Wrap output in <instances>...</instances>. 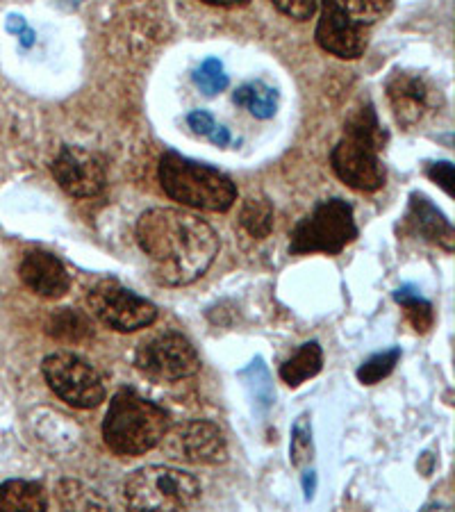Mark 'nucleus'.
Instances as JSON below:
<instances>
[{"label":"nucleus","instance_id":"cd10ccee","mask_svg":"<svg viewBox=\"0 0 455 512\" xmlns=\"http://www.w3.org/2000/svg\"><path fill=\"white\" fill-rule=\"evenodd\" d=\"M271 3L276 5L280 12L287 14L289 19H296V21L310 19L319 7V0H271Z\"/></svg>","mask_w":455,"mask_h":512},{"label":"nucleus","instance_id":"412c9836","mask_svg":"<svg viewBox=\"0 0 455 512\" xmlns=\"http://www.w3.org/2000/svg\"><path fill=\"white\" fill-rule=\"evenodd\" d=\"M319 3L330 5L339 14H344L346 19L367 28L383 19L392 7V0H319Z\"/></svg>","mask_w":455,"mask_h":512},{"label":"nucleus","instance_id":"6ab92c4d","mask_svg":"<svg viewBox=\"0 0 455 512\" xmlns=\"http://www.w3.org/2000/svg\"><path fill=\"white\" fill-rule=\"evenodd\" d=\"M233 101L239 107H246L255 119H262V121L271 119L278 110V92L273 87L264 85L262 80L248 82V85L239 87L233 96Z\"/></svg>","mask_w":455,"mask_h":512},{"label":"nucleus","instance_id":"ddd939ff","mask_svg":"<svg viewBox=\"0 0 455 512\" xmlns=\"http://www.w3.org/2000/svg\"><path fill=\"white\" fill-rule=\"evenodd\" d=\"M317 44L324 48L326 53L342 57V60H355L369 44V28L360 26L346 19L333 7L321 3V16L317 23Z\"/></svg>","mask_w":455,"mask_h":512},{"label":"nucleus","instance_id":"c756f323","mask_svg":"<svg viewBox=\"0 0 455 512\" xmlns=\"http://www.w3.org/2000/svg\"><path fill=\"white\" fill-rule=\"evenodd\" d=\"M187 123H189V128H192L196 135H201V137H208L210 132L214 130V126H217V121L212 119V114L203 112V110H196V112L189 114Z\"/></svg>","mask_w":455,"mask_h":512},{"label":"nucleus","instance_id":"b1692460","mask_svg":"<svg viewBox=\"0 0 455 512\" xmlns=\"http://www.w3.org/2000/svg\"><path fill=\"white\" fill-rule=\"evenodd\" d=\"M401 358V351L392 346V349H387L383 353H376L371 355L367 362H362L360 369H358V381L362 385H376L387 378L394 371L396 362Z\"/></svg>","mask_w":455,"mask_h":512},{"label":"nucleus","instance_id":"393cba45","mask_svg":"<svg viewBox=\"0 0 455 512\" xmlns=\"http://www.w3.org/2000/svg\"><path fill=\"white\" fill-rule=\"evenodd\" d=\"M289 460L294 467H303L312 460V426L310 417L301 415L292 428V444H289Z\"/></svg>","mask_w":455,"mask_h":512},{"label":"nucleus","instance_id":"f3484780","mask_svg":"<svg viewBox=\"0 0 455 512\" xmlns=\"http://www.w3.org/2000/svg\"><path fill=\"white\" fill-rule=\"evenodd\" d=\"M0 510L44 512L48 510V497L35 481H5L0 483Z\"/></svg>","mask_w":455,"mask_h":512},{"label":"nucleus","instance_id":"6e6552de","mask_svg":"<svg viewBox=\"0 0 455 512\" xmlns=\"http://www.w3.org/2000/svg\"><path fill=\"white\" fill-rule=\"evenodd\" d=\"M87 305L91 317L117 333H135L139 328L151 326L157 319V308L151 301L123 287L114 278H105L91 287Z\"/></svg>","mask_w":455,"mask_h":512},{"label":"nucleus","instance_id":"20e7f679","mask_svg":"<svg viewBox=\"0 0 455 512\" xmlns=\"http://www.w3.org/2000/svg\"><path fill=\"white\" fill-rule=\"evenodd\" d=\"M160 185L173 201L203 212H228L237 201V187L226 173L176 151L160 160Z\"/></svg>","mask_w":455,"mask_h":512},{"label":"nucleus","instance_id":"bb28decb","mask_svg":"<svg viewBox=\"0 0 455 512\" xmlns=\"http://www.w3.org/2000/svg\"><path fill=\"white\" fill-rule=\"evenodd\" d=\"M242 376L246 378V385L251 387L253 399L260 403L262 408H269L273 403V390H271V381H269V371L262 376V381H258V374H255V360L251 362V367L242 371Z\"/></svg>","mask_w":455,"mask_h":512},{"label":"nucleus","instance_id":"2f4dec72","mask_svg":"<svg viewBox=\"0 0 455 512\" xmlns=\"http://www.w3.org/2000/svg\"><path fill=\"white\" fill-rule=\"evenodd\" d=\"M208 5H217V7H235V5H246L248 0H203Z\"/></svg>","mask_w":455,"mask_h":512},{"label":"nucleus","instance_id":"9d476101","mask_svg":"<svg viewBox=\"0 0 455 512\" xmlns=\"http://www.w3.org/2000/svg\"><path fill=\"white\" fill-rule=\"evenodd\" d=\"M164 456L189 465H223L228 460V444L221 428L212 421L192 419L169 426L160 440Z\"/></svg>","mask_w":455,"mask_h":512},{"label":"nucleus","instance_id":"9b49d317","mask_svg":"<svg viewBox=\"0 0 455 512\" xmlns=\"http://www.w3.org/2000/svg\"><path fill=\"white\" fill-rule=\"evenodd\" d=\"M51 171L57 185L73 198L98 196L107 183L103 162L80 146H62L51 164Z\"/></svg>","mask_w":455,"mask_h":512},{"label":"nucleus","instance_id":"a211bd4d","mask_svg":"<svg viewBox=\"0 0 455 512\" xmlns=\"http://www.w3.org/2000/svg\"><path fill=\"white\" fill-rule=\"evenodd\" d=\"M321 367H324V351H321L319 342H305L299 346V351L292 358L283 362L280 378L289 387H299L317 376Z\"/></svg>","mask_w":455,"mask_h":512},{"label":"nucleus","instance_id":"0eeeda50","mask_svg":"<svg viewBox=\"0 0 455 512\" xmlns=\"http://www.w3.org/2000/svg\"><path fill=\"white\" fill-rule=\"evenodd\" d=\"M41 371L51 390L78 410L98 408L105 401V383L98 371L71 351L46 355Z\"/></svg>","mask_w":455,"mask_h":512},{"label":"nucleus","instance_id":"5701e85b","mask_svg":"<svg viewBox=\"0 0 455 512\" xmlns=\"http://www.w3.org/2000/svg\"><path fill=\"white\" fill-rule=\"evenodd\" d=\"M394 301L403 305L405 317L412 326H415L417 333H428L435 324V312H433V303L426 301L415 287L405 285L394 292Z\"/></svg>","mask_w":455,"mask_h":512},{"label":"nucleus","instance_id":"dca6fc26","mask_svg":"<svg viewBox=\"0 0 455 512\" xmlns=\"http://www.w3.org/2000/svg\"><path fill=\"white\" fill-rule=\"evenodd\" d=\"M48 337L64 344H85L94 337V324L91 317L76 308H60L48 317L46 324Z\"/></svg>","mask_w":455,"mask_h":512},{"label":"nucleus","instance_id":"1a4fd4ad","mask_svg":"<svg viewBox=\"0 0 455 512\" xmlns=\"http://www.w3.org/2000/svg\"><path fill=\"white\" fill-rule=\"evenodd\" d=\"M135 365L153 381L173 383L196 376L201 371V358L185 335L164 333L139 346Z\"/></svg>","mask_w":455,"mask_h":512},{"label":"nucleus","instance_id":"4be33fe9","mask_svg":"<svg viewBox=\"0 0 455 512\" xmlns=\"http://www.w3.org/2000/svg\"><path fill=\"white\" fill-rule=\"evenodd\" d=\"M57 503L64 510H107V501L98 494L96 490H91L85 483L80 481H71L66 478L60 485H57Z\"/></svg>","mask_w":455,"mask_h":512},{"label":"nucleus","instance_id":"f03ea898","mask_svg":"<svg viewBox=\"0 0 455 512\" xmlns=\"http://www.w3.org/2000/svg\"><path fill=\"white\" fill-rule=\"evenodd\" d=\"M385 144L387 132L380 126L374 107H358L346 121L342 142L330 155L337 178L355 192H378L387 178L385 164L380 160Z\"/></svg>","mask_w":455,"mask_h":512},{"label":"nucleus","instance_id":"423d86ee","mask_svg":"<svg viewBox=\"0 0 455 512\" xmlns=\"http://www.w3.org/2000/svg\"><path fill=\"white\" fill-rule=\"evenodd\" d=\"M358 237L353 208L342 198L321 201L308 217H303L289 235V253L337 255Z\"/></svg>","mask_w":455,"mask_h":512},{"label":"nucleus","instance_id":"a878e982","mask_svg":"<svg viewBox=\"0 0 455 512\" xmlns=\"http://www.w3.org/2000/svg\"><path fill=\"white\" fill-rule=\"evenodd\" d=\"M194 82L203 94L214 96L228 87V76L223 73V64L219 60H205L194 71Z\"/></svg>","mask_w":455,"mask_h":512},{"label":"nucleus","instance_id":"473e14b6","mask_svg":"<svg viewBox=\"0 0 455 512\" xmlns=\"http://www.w3.org/2000/svg\"><path fill=\"white\" fill-rule=\"evenodd\" d=\"M310 476L303 478V485H305V499H312V490H314V472H308Z\"/></svg>","mask_w":455,"mask_h":512},{"label":"nucleus","instance_id":"2eb2a0df","mask_svg":"<svg viewBox=\"0 0 455 512\" xmlns=\"http://www.w3.org/2000/svg\"><path fill=\"white\" fill-rule=\"evenodd\" d=\"M408 221L419 237L442 246L444 251H453V244H455L453 226L449 224V219L444 217L442 210H437L424 194L410 196Z\"/></svg>","mask_w":455,"mask_h":512},{"label":"nucleus","instance_id":"39448f33","mask_svg":"<svg viewBox=\"0 0 455 512\" xmlns=\"http://www.w3.org/2000/svg\"><path fill=\"white\" fill-rule=\"evenodd\" d=\"M198 478L167 465H148L137 469L123 483V503L130 510L171 512L189 510L201 501Z\"/></svg>","mask_w":455,"mask_h":512},{"label":"nucleus","instance_id":"7ed1b4c3","mask_svg":"<svg viewBox=\"0 0 455 512\" xmlns=\"http://www.w3.org/2000/svg\"><path fill=\"white\" fill-rule=\"evenodd\" d=\"M169 412L130 387L112 396L103 421V440L117 456H144L169 431Z\"/></svg>","mask_w":455,"mask_h":512},{"label":"nucleus","instance_id":"4468645a","mask_svg":"<svg viewBox=\"0 0 455 512\" xmlns=\"http://www.w3.org/2000/svg\"><path fill=\"white\" fill-rule=\"evenodd\" d=\"M19 276L26 287L44 299H62L71 287V276L62 260L48 251H28L23 255Z\"/></svg>","mask_w":455,"mask_h":512},{"label":"nucleus","instance_id":"c85d7f7f","mask_svg":"<svg viewBox=\"0 0 455 512\" xmlns=\"http://www.w3.org/2000/svg\"><path fill=\"white\" fill-rule=\"evenodd\" d=\"M426 176L433 180V183L440 185L446 194L453 196V183H455V171L451 162H433L426 169Z\"/></svg>","mask_w":455,"mask_h":512},{"label":"nucleus","instance_id":"f8f14e48","mask_svg":"<svg viewBox=\"0 0 455 512\" xmlns=\"http://www.w3.org/2000/svg\"><path fill=\"white\" fill-rule=\"evenodd\" d=\"M387 98H390L394 119L403 128H415L435 107V89L430 82L410 71H396L387 80Z\"/></svg>","mask_w":455,"mask_h":512},{"label":"nucleus","instance_id":"aec40b11","mask_svg":"<svg viewBox=\"0 0 455 512\" xmlns=\"http://www.w3.org/2000/svg\"><path fill=\"white\" fill-rule=\"evenodd\" d=\"M239 226L253 239H264L273 230V205L264 196H248L239 210Z\"/></svg>","mask_w":455,"mask_h":512},{"label":"nucleus","instance_id":"f257e3e1","mask_svg":"<svg viewBox=\"0 0 455 512\" xmlns=\"http://www.w3.org/2000/svg\"><path fill=\"white\" fill-rule=\"evenodd\" d=\"M137 242L160 285H192L219 255L214 228L192 212L153 208L137 221Z\"/></svg>","mask_w":455,"mask_h":512},{"label":"nucleus","instance_id":"7c9ffc66","mask_svg":"<svg viewBox=\"0 0 455 512\" xmlns=\"http://www.w3.org/2000/svg\"><path fill=\"white\" fill-rule=\"evenodd\" d=\"M208 139L214 146H228L230 144V132H228V128H223V126H214V130L210 132Z\"/></svg>","mask_w":455,"mask_h":512}]
</instances>
